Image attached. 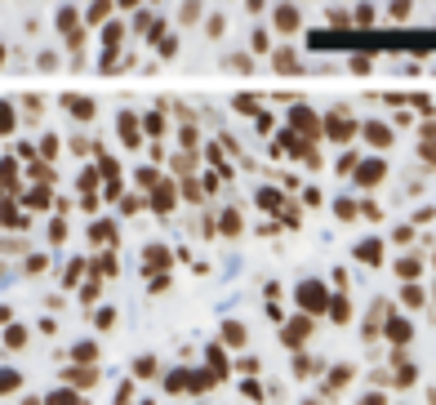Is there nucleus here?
I'll list each match as a JSON object with an SVG mask.
<instances>
[{
	"mask_svg": "<svg viewBox=\"0 0 436 405\" xmlns=\"http://www.w3.org/2000/svg\"><path fill=\"white\" fill-rule=\"evenodd\" d=\"M272 27L281 31V36H294L303 27V9H298V0H281V5H272Z\"/></svg>",
	"mask_w": 436,
	"mask_h": 405,
	"instance_id": "nucleus-1",
	"label": "nucleus"
},
{
	"mask_svg": "<svg viewBox=\"0 0 436 405\" xmlns=\"http://www.w3.org/2000/svg\"><path fill=\"white\" fill-rule=\"evenodd\" d=\"M5 58H9V49H5V45H0V63H5Z\"/></svg>",
	"mask_w": 436,
	"mask_h": 405,
	"instance_id": "nucleus-2",
	"label": "nucleus"
}]
</instances>
